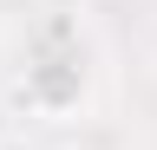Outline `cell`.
I'll return each instance as SVG.
<instances>
[]
</instances>
